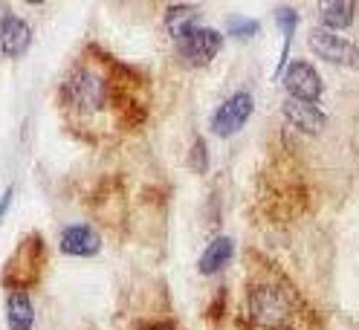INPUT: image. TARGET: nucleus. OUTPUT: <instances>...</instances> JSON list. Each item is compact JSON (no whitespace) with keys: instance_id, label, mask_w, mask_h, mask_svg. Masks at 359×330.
Returning <instances> with one entry per match:
<instances>
[{"instance_id":"13","label":"nucleus","mask_w":359,"mask_h":330,"mask_svg":"<svg viewBox=\"0 0 359 330\" xmlns=\"http://www.w3.org/2000/svg\"><path fill=\"white\" fill-rule=\"evenodd\" d=\"M200 27V9L191 4H174L165 9V32L171 35V41L183 38L189 29Z\"/></svg>"},{"instance_id":"11","label":"nucleus","mask_w":359,"mask_h":330,"mask_svg":"<svg viewBox=\"0 0 359 330\" xmlns=\"http://www.w3.org/2000/svg\"><path fill=\"white\" fill-rule=\"evenodd\" d=\"M232 258H235V240L226 238V235L215 238L212 244L203 249V255H200L197 270H200V275H215L220 270H226L232 263Z\"/></svg>"},{"instance_id":"17","label":"nucleus","mask_w":359,"mask_h":330,"mask_svg":"<svg viewBox=\"0 0 359 330\" xmlns=\"http://www.w3.org/2000/svg\"><path fill=\"white\" fill-rule=\"evenodd\" d=\"M223 313H226V290H220V293L212 298L209 310H206V324H209V330H220Z\"/></svg>"},{"instance_id":"12","label":"nucleus","mask_w":359,"mask_h":330,"mask_svg":"<svg viewBox=\"0 0 359 330\" xmlns=\"http://www.w3.org/2000/svg\"><path fill=\"white\" fill-rule=\"evenodd\" d=\"M4 310H6L9 330H32L35 327V307H32L29 293H6Z\"/></svg>"},{"instance_id":"10","label":"nucleus","mask_w":359,"mask_h":330,"mask_svg":"<svg viewBox=\"0 0 359 330\" xmlns=\"http://www.w3.org/2000/svg\"><path fill=\"white\" fill-rule=\"evenodd\" d=\"M61 252L70 258H93L102 252V238L93 226L73 224L61 232Z\"/></svg>"},{"instance_id":"5","label":"nucleus","mask_w":359,"mask_h":330,"mask_svg":"<svg viewBox=\"0 0 359 330\" xmlns=\"http://www.w3.org/2000/svg\"><path fill=\"white\" fill-rule=\"evenodd\" d=\"M307 47L313 50V55H319V58L327 61V64H336V67L353 70L356 61H359V53H356V43H353V41H348V38L339 35V32L322 29V27L310 29Z\"/></svg>"},{"instance_id":"16","label":"nucleus","mask_w":359,"mask_h":330,"mask_svg":"<svg viewBox=\"0 0 359 330\" xmlns=\"http://www.w3.org/2000/svg\"><path fill=\"white\" fill-rule=\"evenodd\" d=\"M226 29H229L232 38L246 41V38H255L261 32V24H258V20H252V18H229V27Z\"/></svg>"},{"instance_id":"4","label":"nucleus","mask_w":359,"mask_h":330,"mask_svg":"<svg viewBox=\"0 0 359 330\" xmlns=\"http://www.w3.org/2000/svg\"><path fill=\"white\" fill-rule=\"evenodd\" d=\"M220 47H223V35L212 27H194L183 38L174 41L177 58L191 70L194 67H209V64L215 61V55L220 53Z\"/></svg>"},{"instance_id":"2","label":"nucleus","mask_w":359,"mask_h":330,"mask_svg":"<svg viewBox=\"0 0 359 330\" xmlns=\"http://www.w3.org/2000/svg\"><path fill=\"white\" fill-rule=\"evenodd\" d=\"M241 330H319V316L281 267L261 252L246 255Z\"/></svg>"},{"instance_id":"18","label":"nucleus","mask_w":359,"mask_h":330,"mask_svg":"<svg viewBox=\"0 0 359 330\" xmlns=\"http://www.w3.org/2000/svg\"><path fill=\"white\" fill-rule=\"evenodd\" d=\"M189 165H191V171H197V174H206V171H209V148H206V139H194V142H191Z\"/></svg>"},{"instance_id":"20","label":"nucleus","mask_w":359,"mask_h":330,"mask_svg":"<svg viewBox=\"0 0 359 330\" xmlns=\"http://www.w3.org/2000/svg\"><path fill=\"white\" fill-rule=\"evenodd\" d=\"M12 200H15V188H6V191H4V197H0V220H4V214L9 212Z\"/></svg>"},{"instance_id":"15","label":"nucleus","mask_w":359,"mask_h":330,"mask_svg":"<svg viewBox=\"0 0 359 330\" xmlns=\"http://www.w3.org/2000/svg\"><path fill=\"white\" fill-rule=\"evenodd\" d=\"M276 24L284 35V47H281V58H278V67H276V78L281 76V70L287 67V53H290V43H293V35H296V27H299V12L296 9H287L281 6L276 12Z\"/></svg>"},{"instance_id":"7","label":"nucleus","mask_w":359,"mask_h":330,"mask_svg":"<svg viewBox=\"0 0 359 330\" xmlns=\"http://www.w3.org/2000/svg\"><path fill=\"white\" fill-rule=\"evenodd\" d=\"M281 84L290 99H302V102H316L325 93V81L319 70L310 61H287V67L281 70Z\"/></svg>"},{"instance_id":"6","label":"nucleus","mask_w":359,"mask_h":330,"mask_svg":"<svg viewBox=\"0 0 359 330\" xmlns=\"http://www.w3.org/2000/svg\"><path fill=\"white\" fill-rule=\"evenodd\" d=\"M252 110H255V99H252L250 90H241V93L229 96V99L223 102V104L215 110V114H212V119H209L212 134L220 137V139L235 137L238 130H241L246 122H250Z\"/></svg>"},{"instance_id":"1","label":"nucleus","mask_w":359,"mask_h":330,"mask_svg":"<svg viewBox=\"0 0 359 330\" xmlns=\"http://www.w3.org/2000/svg\"><path fill=\"white\" fill-rule=\"evenodd\" d=\"M58 114L70 134L87 145L110 148L148 122L151 78L99 43H87L58 84Z\"/></svg>"},{"instance_id":"19","label":"nucleus","mask_w":359,"mask_h":330,"mask_svg":"<svg viewBox=\"0 0 359 330\" xmlns=\"http://www.w3.org/2000/svg\"><path fill=\"white\" fill-rule=\"evenodd\" d=\"M133 330H183L174 319H148L142 324H137Z\"/></svg>"},{"instance_id":"9","label":"nucleus","mask_w":359,"mask_h":330,"mask_svg":"<svg viewBox=\"0 0 359 330\" xmlns=\"http://www.w3.org/2000/svg\"><path fill=\"white\" fill-rule=\"evenodd\" d=\"M284 119L290 122V128L302 130V134H322L327 116L316 102H302V99H284Z\"/></svg>"},{"instance_id":"8","label":"nucleus","mask_w":359,"mask_h":330,"mask_svg":"<svg viewBox=\"0 0 359 330\" xmlns=\"http://www.w3.org/2000/svg\"><path fill=\"white\" fill-rule=\"evenodd\" d=\"M32 47V27L18 15L0 18V55L4 58H24Z\"/></svg>"},{"instance_id":"14","label":"nucleus","mask_w":359,"mask_h":330,"mask_svg":"<svg viewBox=\"0 0 359 330\" xmlns=\"http://www.w3.org/2000/svg\"><path fill=\"white\" fill-rule=\"evenodd\" d=\"M353 12H356V4L351 0H336V4H325L322 6V29H330V32H342L353 24Z\"/></svg>"},{"instance_id":"3","label":"nucleus","mask_w":359,"mask_h":330,"mask_svg":"<svg viewBox=\"0 0 359 330\" xmlns=\"http://www.w3.org/2000/svg\"><path fill=\"white\" fill-rule=\"evenodd\" d=\"M50 263V249L41 232H27L18 240L15 252L6 258L4 273H0V284L6 293H32L47 275Z\"/></svg>"}]
</instances>
